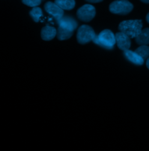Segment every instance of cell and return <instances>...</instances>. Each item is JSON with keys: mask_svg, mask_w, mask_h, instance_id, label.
Wrapping results in <instances>:
<instances>
[{"mask_svg": "<svg viewBox=\"0 0 149 151\" xmlns=\"http://www.w3.org/2000/svg\"><path fill=\"white\" fill-rule=\"evenodd\" d=\"M22 2L30 7H36L41 4V0H22Z\"/></svg>", "mask_w": 149, "mask_h": 151, "instance_id": "9a60e30c", "label": "cell"}, {"mask_svg": "<svg viewBox=\"0 0 149 151\" xmlns=\"http://www.w3.org/2000/svg\"><path fill=\"white\" fill-rule=\"evenodd\" d=\"M46 11L53 17H54L58 22L63 18L64 10L58 6L56 3L51 1L47 2L44 5Z\"/></svg>", "mask_w": 149, "mask_h": 151, "instance_id": "52a82bcc", "label": "cell"}, {"mask_svg": "<svg viewBox=\"0 0 149 151\" xmlns=\"http://www.w3.org/2000/svg\"><path fill=\"white\" fill-rule=\"evenodd\" d=\"M146 66H147V68L149 69V58H148L147 61H146Z\"/></svg>", "mask_w": 149, "mask_h": 151, "instance_id": "e0dca14e", "label": "cell"}, {"mask_svg": "<svg viewBox=\"0 0 149 151\" xmlns=\"http://www.w3.org/2000/svg\"><path fill=\"white\" fill-rule=\"evenodd\" d=\"M55 3L63 10H72L75 6L74 0H55Z\"/></svg>", "mask_w": 149, "mask_h": 151, "instance_id": "7c38bea8", "label": "cell"}, {"mask_svg": "<svg viewBox=\"0 0 149 151\" xmlns=\"http://www.w3.org/2000/svg\"><path fill=\"white\" fill-rule=\"evenodd\" d=\"M124 55L130 62L136 65H142L144 63V59L137 54L135 51H132L129 50L124 51Z\"/></svg>", "mask_w": 149, "mask_h": 151, "instance_id": "9c48e42d", "label": "cell"}, {"mask_svg": "<svg viewBox=\"0 0 149 151\" xmlns=\"http://www.w3.org/2000/svg\"><path fill=\"white\" fill-rule=\"evenodd\" d=\"M30 15L35 22H38L43 16V12L40 8L34 7L30 12Z\"/></svg>", "mask_w": 149, "mask_h": 151, "instance_id": "4fadbf2b", "label": "cell"}, {"mask_svg": "<svg viewBox=\"0 0 149 151\" xmlns=\"http://www.w3.org/2000/svg\"><path fill=\"white\" fill-rule=\"evenodd\" d=\"M136 42L140 45H147L149 44V28L143 29L135 38Z\"/></svg>", "mask_w": 149, "mask_h": 151, "instance_id": "8fae6325", "label": "cell"}, {"mask_svg": "<svg viewBox=\"0 0 149 151\" xmlns=\"http://www.w3.org/2000/svg\"><path fill=\"white\" fill-rule=\"evenodd\" d=\"M135 51L144 59H147L149 57V47L147 45H141Z\"/></svg>", "mask_w": 149, "mask_h": 151, "instance_id": "5bb4252c", "label": "cell"}, {"mask_svg": "<svg viewBox=\"0 0 149 151\" xmlns=\"http://www.w3.org/2000/svg\"><path fill=\"white\" fill-rule=\"evenodd\" d=\"M143 23L141 20H125L120 23L118 29L130 38H136L142 30Z\"/></svg>", "mask_w": 149, "mask_h": 151, "instance_id": "7a4b0ae2", "label": "cell"}, {"mask_svg": "<svg viewBox=\"0 0 149 151\" xmlns=\"http://www.w3.org/2000/svg\"><path fill=\"white\" fill-rule=\"evenodd\" d=\"M93 42L106 49H112L116 43L115 35L109 29H106L94 38Z\"/></svg>", "mask_w": 149, "mask_h": 151, "instance_id": "3957f363", "label": "cell"}, {"mask_svg": "<svg viewBox=\"0 0 149 151\" xmlns=\"http://www.w3.org/2000/svg\"><path fill=\"white\" fill-rule=\"evenodd\" d=\"M142 2L145 4H149V0H140Z\"/></svg>", "mask_w": 149, "mask_h": 151, "instance_id": "ac0fdd59", "label": "cell"}, {"mask_svg": "<svg viewBox=\"0 0 149 151\" xmlns=\"http://www.w3.org/2000/svg\"><path fill=\"white\" fill-rule=\"evenodd\" d=\"M76 15L78 19L83 22H90L95 15V9L92 5H84L77 11Z\"/></svg>", "mask_w": 149, "mask_h": 151, "instance_id": "8992f818", "label": "cell"}, {"mask_svg": "<svg viewBox=\"0 0 149 151\" xmlns=\"http://www.w3.org/2000/svg\"><path fill=\"white\" fill-rule=\"evenodd\" d=\"M89 2H91V3H98V2H100L101 1H103V0H85Z\"/></svg>", "mask_w": 149, "mask_h": 151, "instance_id": "2e32d148", "label": "cell"}, {"mask_svg": "<svg viewBox=\"0 0 149 151\" xmlns=\"http://www.w3.org/2000/svg\"><path fill=\"white\" fill-rule=\"evenodd\" d=\"M116 43L118 47L124 51L129 49L131 41L130 38L122 32H118L115 35Z\"/></svg>", "mask_w": 149, "mask_h": 151, "instance_id": "ba28073f", "label": "cell"}, {"mask_svg": "<svg viewBox=\"0 0 149 151\" xmlns=\"http://www.w3.org/2000/svg\"><path fill=\"white\" fill-rule=\"evenodd\" d=\"M58 22L59 24L56 35L58 39L63 41L71 37L77 27V22L73 18L68 17L62 18Z\"/></svg>", "mask_w": 149, "mask_h": 151, "instance_id": "6da1fadb", "label": "cell"}, {"mask_svg": "<svg viewBox=\"0 0 149 151\" xmlns=\"http://www.w3.org/2000/svg\"><path fill=\"white\" fill-rule=\"evenodd\" d=\"M133 9V5L128 0H116L109 6L110 11L114 14L125 15L130 13Z\"/></svg>", "mask_w": 149, "mask_h": 151, "instance_id": "277c9868", "label": "cell"}, {"mask_svg": "<svg viewBox=\"0 0 149 151\" xmlns=\"http://www.w3.org/2000/svg\"><path fill=\"white\" fill-rule=\"evenodd\" d=\"M146 20H147V22L149 23V12L148 14V15H147V16H146Z\"/></svg>", "mask_w": 149, "mask_h": 151, "instance_id": "d6986e66", "label": "cell"}, {"mask_svg": "<svg viewBox=\"0 0 149 151\" xmlns=\"http://www.w3.org/2000/svg\"><path fill=\"white\" fill-rule=\"evenodd\" d=\"M57 31L51 26H45L41 31V37L45 41H50L56 37Z\"/></svg>", "mask_w": 149, "mask_h": 151, "instance_id": "30bf717a", "label": "cell"}, {"mask_svg": "<svg viewBox=\"0 0 149 151\" xmlns=\"http://www.w3.org/2000/svg\"><path fill=\"white\" fill-rule=\"evenodd\" d=\"M95 37V34L92 27L86 24L81 26L76 35L77 41L80 44H85L93 41Z\"/></svg>", "mask_w": 149, "mask_h": 151, "instance_id": "5b68a950", "label": "cell"}]
</instances>
